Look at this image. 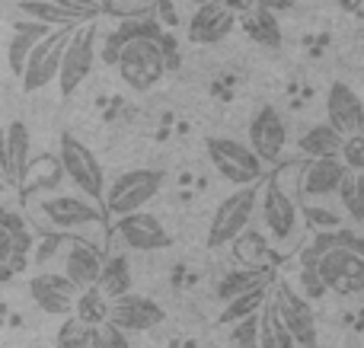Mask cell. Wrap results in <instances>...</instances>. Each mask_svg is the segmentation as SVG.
Returning <instances> with one entry per match:
<instances>
[{
	"label": "cell",
	"mask_w": 364,
	"mask_h": 348,
	"mask_svg": "<svg viewBox=\"0 0 364 348\" xmlns=\"http://www.w3.org/2000/svg\"><path fill=\"white\" fill-rule=\"evenodd\" d=\"M192 6H201V4H211V0H188Z\"/></svg>",
	"instance_id": "cell-44"
},
{
	"label": "cell",
	"mask_w": 364,
	"mask_h": 348,
	"mask_svg": "<svg viewBox=\"0 0 364 348\" xmlns=\"http://www.w3.org/2000/svg\"><path fill=\"white\" fill-rule=\"evenodd\" d=\"M115 67H119V77L125 87L144 93V89L157 87L164 80L166 70H170V61L160 48V38H132V42H125Z\"/></svg>",
	"instance_id": "cell-1"
},
{
	"label": "cell",
	"mask_w": 364,
	"mask_h": 348,
	"mask_svg": "<svg viewBox=\"0 0 364 348\" xmlns=\"http://www.w3.org/2000/svg\"><path fill=\"white\" fill-rule=\"evenodd\" d=\"M316 272L323 275L329 291L342 298H355L364 291V253L352 246H336L316 262Z\"/></svg>",
	"instance_id": "cell-10"
},
{
	"label": "cell",
	"mask_w": 364,
	"mask_h": 348,
	"mask_svg": "<svg viewBox=\"0 0 364 348\" xmlns=\"http://www.w3.org/2000/svg\"><path fill=\"white\" fill-rule=\"evenodd\" d=\"M157 19L166 26V29H173V26L179 23V13L173 10V4H170V0H157Z\"/></svg>",
	"instance_id": "cell-38"
},
{
	"label": "cell",
	"mask_w": 364,
	"mask_h": 348,
	"mask_svg": "<svg viewBox=\"0 0 364 348\" xmlns=\"http://www.w3.org/2000/svg\"><path fill=\"white\" fill-rule=\"evenodd\" d=\"M250 147L259 153L262 163H278L288 147V125H284L282 112L275 106H262L256 115L250 119Z\"/></svg>",
	"instance_id": "cell-13"
},
{
	"label": "cell",
	"mask_w": 364,
	"mask_h": 348,
	"mask_svg": "<svg viewBox=\"0 0 364 348\" xmlns=\"http://www.w3.org/2000/svg\"><path fill=\"white\" fill-rule=\"evenodd\" d=\"M269 298H272V281H269V285L252 288V291L237 294L233 300H227V304H224L220 323H224V326H233V323H240V320H246V317H256V313L262 310L265 304H269Z\"/></svg>",
	"instance_id": "cell-26"
},
{
	"label": "cell",
	"mask_w": 364,
	"mask_h": 348,
	"mask_svg": "<svg viewBox=\"0 0 364 348\" xmlns=\"http://www.w3.org/2000/svg\"><path fill=\"white\" fill-rule=\"evenodd\" d=\"M240 16L224 4V0H211L192 10L186 23V36L192 45H218L237 29Z\"/></svg>",
	"instance_id": "cell-12"
},
{
	"label": "cell",
	"mask_w": 364,
	"mask_h": 348,
	"mask_svg": "<svg viewBox=\"0 0 364 348\" xmlns=\"http://www.w3.org/2000/svg\"><path fill=\"white\" fill-rule=\"evenodd\" d=\"M29 128L23 121H10L6 125V163H10V183H23L26 166H29Z\"/></svg>",
	"instance_id": "cell-24"
},
{
	"label": "cell",
	"mask_w": 364,
	"mask_h": 348,
	"mask_svg": "<svg viewBox=\"0 0 364 348\" xmlns=\"http://www.w3.org/2000/svg\"><path fill=\"white\" fill-rule=\"evenodd\" d=\"M269 6H275V4H294V0H265Z\"/></svg>",
	"instance_id": "cell-43"
},
{
	"label": "cell",
	"mask_w": 364,
	"mask_h": 348,
	"mask_svg": "<svg viewBox=\"0 0 364 348\" xmlns=\"http://www.w3.org/2000/svg\"><path fill=\"white\" fill-rule=\"evenodd\" d=\"M74 317H77V320H83V323H87L90 330H93V326L106 323V320L112 317V298H109V294L102 291L100 285L83 288V291L77 294Z\"/></svg>",
	"instance_id": "cell-27"
},
{
	"label": "cell",
	"mask_w": 364,
	"mask_h": 348,
	"mask_svg": "<svg viewBox=\"0 0 364 348\" xmlns=\"http://www.w3.org/2000/svg\"><path fill=\"white\" fill-rule=\"evenodd\" d=\"M90 348H132L128 330H122L115 320H106L90 330Z\"/></svg>",
	"instance_id": "cell-32"
},
{
	"label": "cell",
	"mask_w": 364,
	"mask_h": 348,
	"mask_svg": "<svg viewBox=\"0 0 364 348\" xmlns=\"http://www.w3.org/2000/svg\"><path fill=\"white\" fill-rule=\"evenodd\" d=\"M13 259V234L0 224V266H10Z\"/></svg>",
	"instance_id": "cell-39"
},
{
	"label": "cell",
	"mask_w": 364,
	"mask_h": 348,
	"mask_svg": "<svg viewBox=\"0 0 364 348\" xmlns=\"http://www.w3.org/2000/svg\"><path fill=\"white\" fill-rule=\"evenodd\" d=\"M29 294L38 304V310L48 313V317H70L80 288L64 272H42L29 278Z\"/></svg>",
	"instance_id": "cell-14"
},
{
	"label": "cell",
	"mask_w": 364,
	"mask_h": 348,
	"mask_svg": "<svg viewBox=\"0 0 364 348\" xmlns=\"http://www.w3.org/2000/svg\"><path fill=\"white\" fill-rule=\"evenodd\" d=\"M64 176V166H61V157H51V153H38L36 160H29V166H26V176L19 185H26V189H58L61 185Z\"/></svg>",
	"instance_id": "cell-25"
},
{
	"label": "cell",
	"mask_w": 364,
	"mask_h": 348,
	"mask_svg": "<svg viewBox=\"0 0 364 348\" xmlns=\"http://www.w3.org/2000/svg\"><path fill=\"white\" fill-rule=\"evenodd\" d=\"M6 185H10V183H6V179H4V176H0V189H6Z\"/></svg>",
	"instance_id": "cell-46"
},
{
	"label": "cell",
	"mask_w": 364,
	"mask_h": 348,
	"mask_svg": "<svg viewBox=\"0 0 364 348\" xmlns=\"http://www.w3.org/2000/svg\"><path fill=\"white\" fill-rule=\"evenodd\" d=\"M230 348H262V342H259V313L230 326Z\"/></svg>",
	"instance_id": "cell-34"
},
{
	"label": "cell",
	"mask_w": 364,
	"mask_h": 348,
	"mask_svg": "<svg viewBox=\"0 0 364 348\" xmlns=\"http://www.w3.org/2000/svg\"><path fill=\"white\" fill-rule=\"evenodd\" d=\"M38 217L45 227L55 230H87L102 224V211L96 198L87 195H48L38 202Z\"/></svg>",
	"instance_id": "cell-9"
},
{
	"label": "cell",
	"mask_w": 364,
	"mask_h": 348,
	"mask_svg": "<svg viewBox=\"0 0 364 348\" xmlns=\"http://www.w3.org/2000/svg\"><path fill=\"white\" fill-rule=\"evenodd\" d=\"M336 195L352 221H364V170H348Z\"/></svg>",
	"instance_id": "cell-31"
},
{
	"label": "cell",
	"mask_w": 364,
	"mask_h": 348,
	"mask_svg": "<svg viewBox=\"0 0 364 348\" xmlns=\"http://www.w3.org/2000/svg\"><path fill=\"white\" fill-rule=\"evenodd\" d=\"M301 294L310 300H320L329 294L326 281H323V275L316 272V268H301Z\"/></svg>",
	"instance_id": "cell-36"
},
{
	"label": "cell",
	"mask_w": 364,
	"mask_h": 348,
	"mask_svg": "<svg viewBox=\"0 0 364 348\" xmlns=\"http://www.w3.org/2000/svg\"><path fill=\"white\" fill-rule=\"evenodd\" d=\"M70 32H74V26H55V29L32 48L29 61H26V67H23V77H19L26 93L45 89L48 83L58 80V70H61V58H64V48H68Z\"/></svg>",
	"instance_id": "cell-8"
},
{
	"label": "cell",
	"mask_w": 364,
	"mask_h": 348,
	"mask_svg": "<svg viewBox=\"0 0 364 348\" xmlns=\"http://www.w3.org/2000/svg\"><path fill=\"white\" fill-rule=\"evenodd\" d=\"M100 288L109 294V298H119V294H128V291H132V262H128L122 253L102 262Z\"/></svg>",
	"instance_id": "cell-30"
},
{
	"label": "cell",
	"mask_w": 364,
	"mask_h": 348,
	"mask_svg": "<svg viewBox=\"0 0 364 348\" xmlns=\"http://www.w3.org/2000/svg\"><path fill=\"white\" fill-rule=\"evenodd\" d=\"M272 281V272L269 268H233V272H227L224 278L218 281V288H214V294H218V300H233L237 294L243 291H252V288L259 285H269Z\"/></svg>",
	"instance_id": "cell-28"
},
{
	"label": "cell",
	"mask_w": 364,
	"mask_h": 348,
	"mask_svg": "<svg viewBox=\"0 0 364 348\" xmlns=\"http://www.w3.org/2000/svg\"><path fill=\"white\" fill-rule=\"evenodd\" d=\"M326 121L342 134L364 131V99L348 83H333L326 93Z\"/></svg>",
	"instance_id": "cell-17"
},
{
	"label": "cell",
	"mask_w": 364,
	"mask_h": 348,
	"mask_svg": "<svg viewBox=\"0 0 364 348\" xmlns=\"http://www.w3.org/2000/svg\"><path fill=\"white\" fill-rule=\"evenodd\" d=\"M224 4H227V6H230V10H233V13H237V16H243V13H250V10H252V6H256V4H259V0H224Z\"/></svg>",
	"instance_id": "cell-42"
},
{
	"label": "cell",
	"mask_w": 364,
	"mask_h": 348,
	"mask_svg": "<svg viewBox=\"0 0 364 348\" xmlns=\"http://www.w3.org/2000/svg\"><path fill=\"white\" fill-rule=\"evenodd\" d=\"M102 262L106 259H102L93 246H87V243H70L68 256H64V275L83 291V288L100 285Z\"/></svg>",
	"instance_id": "cell-20"
},
{
	"label": "cell",
	"mask_w": 364,
	"mask_h": 348,
	"mask_svg": "<svg viewBox=\"0 0 364 348\" xmlns=\"http://www.w3.org/2000/svg\"><path fill=\"white\" fill-rule=\"evenodd\" d=\"M339 6L355 19H364V0H339Z\"/></svg>",
	"instance_id": "cell-41"
},
{
	"label": "cell",
	"mask_w": 364,
	"mask_h": 348,
	"mask_svg": "<svg viewBox=\"0 0 364 348\" xmlns=\"http://www.w3.org/2000/svg\"><path fill=\"white\" fill-rule=\"evenodd\" d=\"M55 348H90V326L83 320H77L74 313L64 317L61 330L55 336Z\"/></svg>",
	"instance_id": "cell-33"
},
{
	"label": "cell",
	"mask_w": 364,
	"mask_h": 348,
	"mask_svg": "<svg viewBox=\"0 0 364 348\" xmlns=\"http://www.w3.org/2000/svg\"><path fill=\"white\" fill-rule=\"evenodd\" d=\"M93 67H96V16L77 23L68 38L61 70H58V89H61L64 99L74 96V89L93 74Z\"/></svg>",
	"instance_id": "cell-7"
},
{
	"label": "cell",
	"mask_w": 364,
	"mask_h": 348,
	"mask_svg": "<svg viewBox=\"0 0 364 348\" xmlns=\"http://www.w3.org/2000/svg\"><path fill=\"white\" fill-rule=\"evenodd\" d=\"M166 173L164 170H151V166H138V170H125L115 176L112 185H106V208L109 214H132L141 211L144 205H151L157 198V192L164 189Z\"/></svg>",
	"instance_id": "cell-3"
},
{
	"label": "cell",
	"mask_w": 364,
	"mask_h": 348,
	"mask_svg": "<svg viewBox=\"0 0 364 348\" xmlns=\"http://www.w3.org/2000/svg\"><path fill=\"white\" fill-rule=\"evenodd\" d=\"M346 173H348V166L342 163V157H314L301 166V192L307 198L336 195Z\"/></svg>",
	"instance_id": "cell-18"
},
{
	"label": "cell",
	"mask_w": 364,
	"mask_h": 348,
	"mask_svg": "<svg viewBox=\"0 0 364 348\" xmlns=\"http://www.w3.org/2000/svg\"><path fill=\"white\" fill-rule=\"evenodd\" d=\"M58 157H61L64 176L74 183V189L87 198H96L102 202L106 198V173H102L96 153L83 144L80 138H74L70 131H64L58 138Z\"/></svg>",
	"instance_id": "cell-5"
},
{
	"label": "cell",
	"mask_w": 364,
	"mask_h": 348,
	"mask_svg": "<svg viewBox=\"0 0 364 348\" xmlns=\"http://www.w3.org/2000/svg\"><path fill=\"white\" fill-rule=\"evenodd\" d=\"M122 4H147V0H122Z\"/></svg>",
	"instance_id": "cell-45"
},
{
	"label": "cell",
	"mask_w": 364,
	"mask_h": 348,
	"mask_svg": "<svg viewBox=\"0 0 364 348\" xmlns=\"http://www.w3.org/2000/svg\"><path fill=\"white\" fill-rule=\"evenodd\" d=\"M122 330L128 332H147V330H157L160 323L166 320V310L157 304V300L144 298V294H119L112 298V317Z\"/></svg>",
	"instance_id": "cell-16"
},
{
	"label": "cell",
	"mask_w": 364,
	"mask_h": 348,
	"mask_svg": "<svg viewBox=\"0 0 364 348\" xmlns=\"http://www.w3.org/2000/svg\"><path fill=\"white\" fill-rule=\"evenodd\" d=\"M0 176L10 183V163H6V125H0Z\"/></svg>",
	"instance_id": "cell-40"
},
{
	"label": "cell",
	"mask_w": 364,
	"mask_h": 348,
	"mask_svg": "<svg viewBox=\"0 0 364 348\" xmlns=\"http://www.w3.org/2000/svg\"><path fill=\"white\" fill-rule=\"evenodd\" d=\"M339 157H342V163H346L348 170H364V131L346 134Z\"/></svg>",
	"instance_id": "cell-35"
},
{
	"label": "cell",
	"mask_w": 364,
	"mask_h": 348,
	"mask_svg": "<svg viewBox=\"0 0 364 348\" xmlns=\"http://www.w3.org/2000/svg\"><path fill=\"white\" fill-rule=\"evenodd\" d=\"M19 13L29 19H42L48 26H77L83 23V16L77 10H68V6L55 4V0H23L19 4Z\"/></svg>",
	"instance_id": "cell-29"
},
{
	"label": "cell",
	"mask_w": 364,
	"mask_h": 348,
	"mask_svg": "<svg viewBox=\"0 0 364 348\" xmlns=\"http://www.w3.org/2000/svg\"><path fill=\"white\" fill-rule=\"evenodd\" d=\"M342 141H346V134H342L339 128H333L329 121H316V125H310L307 131L297 138V151H301L307 160H314V157H339Z\"/></svg>",
	"instance_id": "cell-22"
},
{
	"label": "cell",
	"mask_w": 364,
	"mask_h": 348,
	"mask_svg": "<svg viewBox=\"0 0 364 348\" xmlns=\"http://www.w3.org/2000/svg\"><path fill=\"white\" fill-rule=\"evenodd\" d=\"M51 29H55V26L42 23V19H29V16L13 23V38H10V45H6V64H10L13 77H23V67H26V61H29L32 48H36Z\"/></svg>",
	"instance_id": "cell-19"
},
{
	"label": "cell",
	"mask_w": 364,
	"mask_h": 348,
	"mask_svg": "<svg viewBox=\"0 0 364 348\" xmlns=\"http://www.w3.org/2000/svg\"><path fill=\"white\" fill-rule=\"evenodd\" d=\"M119 236L125 240L128 249H138V253H157V249H166L173 243L170 230L160 224V217L147 214L144 208L119 217Z\"/></svg>",
	"instance_id": "cell-15"
},
{
	"label": "cell",
	"mask_w": 364,
	"mask_h": 348,
	"mask_svg": "<svg viewBox=\"0 0 364 348\" xmlns=\"http://www.w3.org/2000/svg\"><path fill=\"white\" fill-rule=\"evenodd\" d=\"M272 300H275V307H278V313H282L284 326L291 330V336L297 339V345L316 348V342H320V326H316V313H314V307H310V298H304L288 281H278Z\"/></svg>",
	"instance_id": "cell-11"
},
{
	"label": "cell",
	"mask_w": 364,
	"mask_h": 348,
	"mask_svg": "<svg viewBox=\"0 0 364 348\" xmlns=\"http://www.w3.org/2000/svg\"><path fill=\"white\" fill-rule=\"evenodd\" d=\"M240 26H243L246 36H250L256 45H262V48H282V42H284L282 23H278L275 10H272L265 0H259L250 13H243V16H240Z\"/></svg>",
	"instance_id": "cell-21"
},
{
	"label": "cell",
	"mask_w": 364,
	"mask_h": 348,
	"mask_svg": "<svg viewBox=\"0 0 364 348\" xmlns=\"http://www.w3.org/2000/svg\"><path fill=\"white\" fill-rule=\"evenodd\" d=\"M259 211H262V224L275 243L291 246L301 236V208L278 179H265V185L259 189Z\"/></svg>",
	"instance_id": "cell-6"
},
{
	"label": "cell",
	"mask_w": 364,
	"mask_h": 348,
	"mask_svg": "<svg viewBox=\"0 0 364 348\" xmlns=\"http://www.w3.org/2000/svg\"><path fill=\"white\" fill-rule=\"evenodd\" d=\"M55 4L68 6V10H77L83 19H93L100 13V0H55Z\"/></svg>",
	"instance_id": "cell-37"
},
{
	"label": "cell",
	"mask_w": 364,
	"mask_h": 348,
	"mask_svg": "<svg viewBox=\"0 0 364 348\" xmlns=\"http://www.w3.org/2000/svg\"><path fill=\"white\" fill-rule=\"evenodd\" d=\"M256 208H259V183L237 185V189L214 208L211 227H208V246H214V249L230 246V243L250 227Z\"/></svg>",
	"instance_id": "cell-2"
},
{
	"label": "cell",
	"mask_w": 364,
	"mask_h": 348,
	"mask_svg": "<svg viewBox=\"0 0 364 348\" xmlns=\"http://www.w3.org/2000/svg\"><path fill=\"white\" fill-rule=\"evenodd\" d=\"M205 151L211 166L227 179L230 185H256L262 183L265 163L259 160V153L250 147V141H237V138H208Z\"/></svg>",
	"instance_id": "cell-4"
},
{
	"label": "cell",
	"mask_w": 364,
	"mask_h": 348,
	"mask_svg": "<svg viewBox=\"0 0 364 348\" xmlns=\"http://www.w3.org/2000/svg\"><path fill=\"white\" fill-rule=\"evenodd\" d=\"M259 342H262V348H301L297 339L291 336V330L284 326L282 313H278L272 298H269V304L259 310Z\"/></svg>",
	"instance_id": "cell-23"
}]
</instances>
